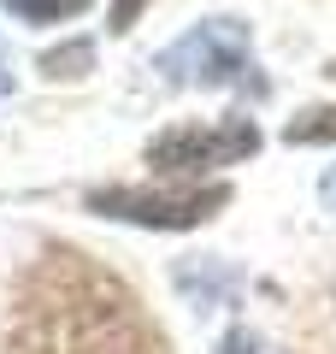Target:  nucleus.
<instances>
[{
  "label": "nucleus",
  "mask_w": 336,
  "mask_h": 354,
  "mask_svg": "<svg viewBox=\"0 0 336 354\" xmlns=\"http://www.w3.org/2000/svg\"><path fill=\"white\" fill-rule=\"evenodd\" d=\"M6 354H171L124 283L88 254L53 248L18 283Z\"/></svg>",
  "instance_id": "nucleus-1"
},
{
  "label": "nucleus",
  "mask_w": 336,
  "mask_h": 354,
  "mask_svg": "<svg viewBox=\"0 0 336 354\" xmlns=\"http://www.w3.org/2000/svg\"><path fill=\"white\" fill-rule=\"evenodd\" d=\"M236 71H248V24L242 18H207L160 53V77L183 88H224L236 83Z\"/></svg>",
  "instance_id": "nucleus-2"
},
{
  "label": "nucleus",
  "mask_w": 336,
  "mask_h": 354,
  "mask_svg": "<svg viewBox=\"0 0 336 354\" xmlns=\"http://www.w3.org/2000/svg\"><path fill=\"white\" fill-rule=\"evenodd\" d=\"M230 201L224 183H189V189H95L88 195V213L100 218H124V225H148V230H189V225H207L218 207Z\"/></svg>",
  "instance_id": "nucleus-3"
},
{
  "label": "nucleus",
  "mask_w": 336,
  "mask_h": 354,
  "mask_svg": "<svg viewBox=\"0 0 336 354\" xmlns=\"http://www.w3.org/2000/svg\"><path fill=\"white\" fill-rule=\"evenodd\" d=\"M260 153V130L248 118H218V124H183V130H165V136L148 142V165L160 171H212V165H236Z\"/></svg>",
  "instance_id": "nucleus-4"
},
{
  "label": "nucleus",
  "mask_w": 336,
  "mask_h": 354,
  "mask_svg": "<svg viewBox=\"0 0 336 354\" xmlns=\"http://www.w3.org/2000/svg\"><path fill=\"white\" fill-rule=\"evenodd\" d=\"M0 6L24 24H59V18H77L88 0H0Z\"/></svg>",
  "instance_id": "nucleus-5"
},
{
  "label": "nucleus",
  "mask_w": 336,
  "mask_h": 354,
  "mask_svg": "<svg viewBox=\"0 0 336 354\" xmlns=\"http://www.w3.org/2000/svg\"><path fill=\"white\" fill-rule=\"evenodd\" d=\"M295 148H307V142H336V106H307L301 118H289L283 130Z\"/></svg>",
  "instance_id": "nucleus-6"
},
{
  "label": "nucleus",
  "mask_w": 336,
  "mask_h": 354,
  "mask_svg": "<svg viewBox=\"0 0 336 354\" xmlns=\"http://www.w3.org/2000/svg\"><path fill=\"white\" fill-rule=\"evenodd\" d=\"M88 65H95V41H71V48L41 53V71H48V77H83Z\"/></svg>",
  "instance_id": "nucleus-7"
},
{
  "label": "nucleus",
  "mask_w": 336,
  "mask_h": 354,
  "mask_svg": "<svg viewBox=\"0 0 336 354\" xmlns=\"http://www.w3.org/2000/svg\"><path fill=\"white\" fill-rule=\"evenodd\" d=\"M218 354H272V348H265V342H260V330L236 325V330H230V337L218 342Z\"/></svg>",
  "instance_id": "nucleus-8"
},
{
  "label": "nucleus",
  "mask_w": 336,
  "mask_h": 354,
  "mask_svg": "<svg viewBox=\"0 0 336 354\" xmlns=\"http://www.w3.org/2000/svg\"><path fill=\"white\" fill-rule=\"evenodd\" d=\"M142 12H148V0H112V30H130Z\"/></svg>",
  "instance_id": "nucleus-9"
},
{
  "label": "nucleus",
  "mask_w": 336,
  "mask_h": 354,
  "mask_svg": "<svg viewBox=\"0 0 336 354\" xmlns=\"http://www.w3.org/2000/svg\"><path fill=\"white\" fill-rule=\"evenodd\" d=\"M319 195H324V207H330V213H336V165H330V171H324V183H319Z\"/></svg>",
  "instance_id": "nucleus-10"
},
{
  "label": "nucleus",
  "mask_w": 336,
  "mask_h": 354,
  "mask_svg": "<svg viewBox=\"0 0 336 354\" xmlns=\"http://www.w3.org/2000/svg\"><path fill=\"white\" fill-rule=\"evenodd\" d=\"M12 88V71H6V48H0V95Z\"/></svg>",
  "instance_id": "nucleus-11"
}]
</instances>
